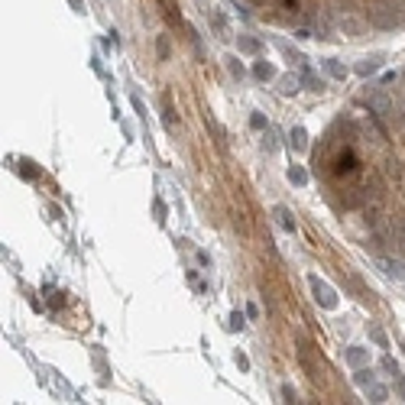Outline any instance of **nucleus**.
Returning a JSON list of instances; mask_svg holds the SVG:
<instances>
[{
    "instance_id": "obj_20",
    "label": "nucleus",
    "mask_w": 405,
    "mask_h": 405,
    "mask_svg": "<svg viewBox=\"0 0 405 405\" xmlns=\"http://www.w3.org/2000/svg\"><path fill=\"white\" fill-rule=\"evenodd\" d=\"M227 327H230V331H240V327H243V314L234 312V314H230V321H227Z\"/></svg>"
},
{
    "instance_id": "obj_11",
    "label": "nucleus",
    "mask_w": 405,
    "mask_h": 405,
    "mask_svg": "<svg viewBox=\"0 0 405 405\" xmlns=\"http://www.w3.org/2000/svg\"><path fill=\"white\" fill-rule=\"evenodd\" d=\"M324 68H327V75H334V78H347V68H343V65L341 62H337V59H327V62H324Z\"/></svg>"
},
{
    "instance_id": "obj_19",
    "label": "nucleus",
    "mask_w": 405,
    "mask_h": 405,
    "mask_svg": "<svg viewBox=\"0 0 405 405\" xmlns=\"http://www.w3.org/2000/svg\"><path fill=\"white\" fill-rule=\"evenodd\" d=\"M357 382H360V386H363V389H366V386H370V382H376L373 370H360V373H357Z\"/></svg>"
},
{
    "instance_id": "obj_26",
    "label": "nucleus",
    "mask_w": 405,
    "mask_h": 405,
    "mask_svg": "<svg viewBox=\"0 0 405 405\" xmlns=\"http://www.w3.org/2000/svg\"><path fill=\"white\" fill-rule=\"evenodd\" d=\"M211 26H218V30L224 32V26H227V23H224V16H220V13H214V16H211Z\"/></svg>"
},
{
    "instance_id": "obj_15",
    "label": "nucleus",
    "mask_w": 405,
    "mask_h": 405,
    "mask_svg": "<svg viewBox=\"0 0 405 405\" xmlns=\"http://www.w3.org/2000/svg\"><path fill=\"white\" fill-rule=\"evenodd\" d=\"M370 337L376 341V347H386V343H389V341H386V331H382L379 324H370Z\"/></svg>"
},
{
    "instance_id": "obj_4",
    "label": "nucleus",
    "mask_w": 405,
    "mask_h": 405,
    "mask_svg": "<svg viewBox=\"0 0 405 405\" xmlns=\"http://www.w3.org/2000/svg\"><path fill=\"white\" fill-rule=\"evenodd\" d=\"M366 104H370V110H373V114H379V117H389L392 110H396V104H392L389 97L379 91V88H373V91L366 94Z\"/></svg>"
},
{
    "instance_id": "obj_5",
    "label": "nucleus",
    "mask_w": 405,
    "mask_h": 405,
    "mask_svg": "<svg viewBox=\"0 0 405 405\" xmlns=\"http://www.w3.org/2000/svg\"><path fill=\"white\" fill-rule=\"evenodd\" d=\"M373 263L379 266V269H382L386 276H392V279H402V282H405V263H402V259H386V256H376Z\"/></svg>"
},
{
    "instance_id": "obj_18",
    "label": "nucleus",
    "mask_w": 405,
    "mask_h": 405,
    "mask_svg": "<svg viewBox=\"0 0 405 405\" xmlns=\"http://www.w3.org/2000/svg\"><path fill=\"white\" fill-rule=\"evenodd\" d=\"M347 360H350L353 366L366 363V350H360V347H350V350H347Z\"/></svg>"
},
{
    "instance_id": "obj_17",
    "label": "nucleus",
    "mask_w": 405,
    "mask_h": 405,
    "mask_svg": "<svg viewBox=\"0 0 405 405\" xmlns=\"http://www.w3.org/2000/svg\"><path fill=\"white\" fill-rule=\"evenodd\" d=\"M227 68H230V75H234V78H243V65H240V59H237V55H227Z\"/></svg>"
},
{
    "instance_id": "obj_23",
    "label": "nucleus",
    "mask_w": 405,
    "mask_h": 405,
    "mask_svg": "<svg viewBox=\"0 0 405 405\" xmlns=\"http://www.w3.org/2000/svg\"><path fill=\"white\" fill-rule=\"evenodd\" d=\"M240 49H243V52H256L259 42H256V39H240Z\"/></svg>"
},
{
    "instance_id": "obj_21",
    "label": "nucleus",
    "mask_w": 405,
    "mask_h": 405,
    "mask_svg": "<svg viewBox=\"0 0 405 405\" xmlns=\"http://www.w3.org/2000/svg\"><path fill=\"white\" fill-rule=\"evenodd\" d=\"M382 370H386V373H392V376H399V366L392 363V357H382Z\"/></svg>"
},
{
    "instance_id": "obj_22",
    "label": "nucleus",
    "mask_w": 405,
    "mask_h": 405,
    "mask_svg": "<svg viewBox=\"0 0 405 405\" xmlns=\"http://www.w3.org/2000/svg\"><path fill=\"white\" fill-rule=\"evenodd\" d=\"M249 124H253V130H266V117H263V114H253Z\"/></svg>"
},
{
    "instance_id": "obj_1",
    "label": "nucleus",
    "mask_w": 405,
    "mask_h": 405,
    "mask_svg": "<svg viewBox=\"0 0 405 405\" xmlns=\"http://www.w3.org/2000/svg\"><path fill=\"white\" fill-rule=\"evenodd\" d=\"M370 23H373L376 30H396V26L402 23V13H399V7H386V3H379V7L370 10Z\"/></svg>"
},
{
    "instance_id": "obj_12",
    "label": "nucleus",
    "mask_w": 405,
    "mask_h": 405,
    "mask_svg": "<svg viewBox=\"0 0 405 405\" xmlns=\"http://www.w3.org/2000/svg\"><path fill=\"white\" fill-rule=\"evenodd\" d=\"M288 182H292V185H298V188H302L305 182H308V175H305V169H302V165H292V169H288Z\"/></svg>"
},
{
    "instance_id": "obj_14",
    "label": "nucleus",
    "mask_w": 405,
    "mask_h": 405,
    "mask_svg": "<svg viewBox=\"0 0 405 405\" xmlns=\"http://www.w3.org/2000/svg\"><path fill=\"white\" fill-rule=\"evenodd\" d=\"M292 146H295V149H308V136H305L302 126H295V130H292Z\"/></svg>"
},
{
    "instance_id": "obj_6",
    "label": "nucleus",
    "mask_w": 405,
    "mask_h": 405,
    "mask_svg": "<svg viewBox=\"0 0 405 405\" xmlns=\"http://www.w3.org/2000/svg\"><path fill=\"white\" fill-rule=\"evenodd\" d=\"M366 396H370V402H386V399H389V389L379 386V382H370V386H366Z\"/></svg>"
},
{
    "instance_id": "obj_7",
    "label": "nucleus",
    "mask_w": 405,
    "mask_h": 405,
    "mask_svg": "<svg viewBox=\"0 0 405 405\" xmlns=\"http://www.w3.org/2000/svg\"><path fill=\"white\" fill-rule=\"evenodd\" d=\"M276 218H279L282 230H288V234H295V218H292V211H288V208H276Z\"/></svg>"
},
{
    "instance_id": "obj_16",
    "label": "nucleus",
    "mask_w": 405,
    "mask_h": 405,
    "mask_svg": "<svg viewBox=\"0 0 405 405\" xmlns=\"http://www.w3.org/2000/svg\"><path fill=\"white\" fill-rule=\"evenodd\" d=\"M298 85H302V78H295V75H285V78H282V91L285 94H295Z\"/></svg>"
},
{
    "instance_id": "obj_2",
    "label": "nucleus",
    "mask_w": 405,
    "mask_h": 405,
    "mask_svg": "<svg viewBox=\"0 0 405 405\" xmlns=\"http://www.w3.org/2000/svg\"><path fill=\"white\" fill-rule=\"evenodd\" d=\"M337 30H341L343 36H350V39H360V36H366L370 23H366V20H360V16H353V13H343L341 20H337Z\"/></svg>"
},
{
    "instance_id": "obj_3",
    "label": "nucleus",
    "mask_w": 405,
    "mask_h": 405,
    "mask_svg": "<svg viewBox=\"0 0 405 405\" xmlns=\"http://www.w3.org/2000/svg\"><path fill=\"white\" fill-rule=\"evenodd\" d=\"M312 292H314V298H318L321 302V308H327V312H331V308H337V295H334V288L327 285L324 279H318V276H312Z\"/></svg>"
},
{
    "instance_id": "obj_25",
    "label": "nucleus",
    "mask_w": 405,
    "mask_h": 405,
    "mask_svg": "<svg viewBox=\"0 0 405 405\" xmlns=\"http://www.w3.org/2000/svg\"><path fill=\"white\" fill-rule=\"evenodd\" d=\"M263 146L269 149V153H276V143H273V133H269V130H266V136H263Z\"/></svg>"
},
{
    "instance_id": "obj_10",
    "label": "nucleus",
    "mask_w": 405,
    "mask_h": 405,
    "mask_svg": "<svg viewBox=\"0 0 405 405\" xmlns=\"http://www.w3.org/2000/svg\"><path fill=\"white\" fill-rule=\"evenodd\" d=\"M353 169H357L353 153H341V156H337V172H353Z\"/></svg>"
},
{
    "instance_id": "obj_28",
    "label": "nucleus",
    "mask_w": 405,
    "mask_h": 405,
    "mask_svg": "<svg viewBox=\"0 0 405 405\" xmlns=\"http://www.w3.org/2000/svg\"><path fill=\"white\" fill-rule=\"evenodd\" d=\"M396 389L402 392V399H405V376H396Z\"/></svg>"
},
{
    "instance_id": "obj_9",
    "label": "nucleus",
    "mask_w": 405,
    "mask_h": 405,
    "mask_svg": "<svg viewBox=\"0 0 405 405\" xmlns=\"http://www.w3.org/2000/svg\"><path fill=\"white\" fill-rule=\"evenodd\" d=\"M253 75H256L259 81H273L276 78V68L269 62H256V65H253Z\"/></svg>"
},
{
    "instance_id": "obj_13",
    "label": "nucleus",
    "mask_w": 405,
    "mask_h": 405,
    "mask_svg": "<svg viewBox=\"0 0 405 405\" xmlns=\"http://www.w3.org/2000/svg\"><path fill=\"white\" fill-rule=\"evenodd\" d=\"M302 81L308 88H312V91H321V88H324V78H318V75H312V71L305 68V75H302Z\"/></svg>"
},
{
    "instance_id": "obj_27",
    "label": "nucleus",
    "mask_w": 405,
    "mask_h": 405,
    "mask_svg": "<svg viewBox=\"0 0 405 405\" xmlns=\"http://www.w3.org/2000/svg\"><path fill=\"white\" fill-rule=\"evenodd\" d=\"M237 366H240V370H249V360L243 357V353H237Z\"/></svg>"
},
{
    "instance_id": "obj_29",
    "label": "nucleus",
    "mask_w": 405,
    "mask_h": 405,
    "mask_svg": "<svg viewBox=\"0 0 405 405\" xmlns=\"http://www.w3.org/2000/svg\"><path fill=\"white\" fill-rule=\"evenodd\" d=\"M402 350H405V343H402Z\"/></svg>"
},
{
    "instance_id": "obj_8",
    "label": "nucleus",
    "mask_w": 405,
    "mask_h": 405,
    "mask_svg": "<svg viewBox=\"0 0 405 405\" xmlns=\"http://www.w3.org/2000/svg\"><path fill=\"white\" fill-rule=\"evenodd\" d=\"M382 65V55H370V59H363V62L357 65V75H370V71H376Z\"/></svg>"
},
{
    "instance_id": "obj_24",
    "label": "nucleus",
    "mask_w": 405,
    "mask_h": 405,
    "mask_svg": "<svg viewBox=\"0 0 405 405\" xmlns=\"http://www.w3.org/2000/svg\"><path fill=\"white\" fill-rule=\"evenodd\" d=\"M282 402H295V389L292 386H282Z\"/></svg>"
}]
</instances>
